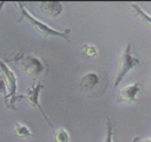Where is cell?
<instances>
[{
	"instance_id": "1",
	"label": "cell",
	"mask_w": 151,
	"mask_h": 142,
	"mask_svg": "<svg viewBox=\"0 0 151 142\" xmlns=\"http://www.w3.org/2000/svg\"><path fill=\"white\" fill-rule=\"evenodd\" d=\"M19 4V10H20V20L22 19H25L35 30L38 33H39L41 35L44 36V37L48 36H58L64 38V39L69 41V36L71 30L69 28H66L64 31H58L57 30H55L53 28H50V26L47 24L44 23L41 21L38 20L35 17L32 16L27 10L25 9V7L23 6V4L22 2H17Z\"/></svg>"
},
{
	"instance_id": "2",
	"label": "cell",
	"mask_w": 151,
	"mask_h": 142,
	"mask_svg": "<svg viewBox=\"0 0 151 142\" xmlns=\"http://www.w3.org/2000/svg\"><path fill=\"white\" fill-rule=\"evenodd\" d=\"M0 76L4 80L7 90V95L4 98L6 106L8 108L16 109L15 102L16 101L17 98H19L16 95L17 78L14 72L1 59H0Z\"/></svg>"
},
{
	"instance_id": "3",
	"label": "cell",
	"mask_w": 151,
	"mask_h": 142,
	"mask_svg": "<svg viewBox=\"0 0 151 142\" xmlns=\"http://www.w3.org/2000/svg\"><path fill=\"white\" fill-rule=\"evenodd\" d=\"M139 62L138 59L131 56V44L128 43L118 62L117 74L114 81V87H117L127 73L131 69L138 66Z\"/></svg>"
},
{
	"instance_id": "4",
	"label": "cell",
	"mask_w": 151,
	"mask_h": 142,
	"mask_svg": "<svg viewBox=\"0 0 151 142\" xmlns=\"http://www.w3.org/2000/svg\"><path fill=\"white\" fill-rule=\"evenodd\" d=\"M43 87H44V85H43L41 82H38L35 84H33L31 87H29V88L27 89L25 95H24V96H18V97L20 98V99H24V100L32 106L38 107V109H40V111L41 112V114H42L43 116L44 117V118H45V119L47 120V122L50 124V125L52 127H54V126L52 125V124L50 122L49 118H47V116L46 115L45 112L43 110V109L41 108V104H40L39 103V93Z\"/></svg>"
},
{
	"instance_id": "5",
	"label": "cell",
	"mask_w": 151,
	"mask_h": 142,
	"mask_svg": "<svg viewBox=\"0 0 151 142\" xmlns=\"http://www.w3.org/2000/svg\"><path fill=\"white\" fill-rule=\"evenodd\" d=\"M21 64L24 72L31 78H38L45 68L39 59L32 56H27L22 59Z\"/></svg>"
},
{
	"instance_id": "6",
	"label": "cell",
	"mask_w": 151,
	"mask_h": 142,
	"mask_svg": "<svg viewBox=\"0 0 151 142\" xmlns=\"http://www.w3.org/2000/svg\"><path fill=\"white\" fill-rule=\"evenodd\" d=\"M140 90L139 84L134 83L119 90L116 96V102H134L137 100V96Z\"/></svg>"
},
{
	"instance_id": "7",
	"label": "cell",
	"mask_w": 151,
	"mask_h": 142,
	"mask_svg": "<svg viewBox=\"0 0 151 142\" xmlns=\"http://www.w3.org/2000/svg\"><path fill=\"white\" fill-rule=\"evenodd\" d=\"M63 8V5L60 1H41L40 3V9L41 12L51 17L59 16Z\"/></svg>"
},
{
	"instance_id": "8",
	"label": "cell",
	"mask_w": 151,
	"mask_h": 142,
	"mask_svg": "<svg viewBox=\"0 0 151 142\" xmlns=\"http://www.w3.org/2000/svg\"><path fill=\"white\" fill-rule=\"evenodd\" d=\"M99 78L95 73L88 72L82 77L80 86L83 90H91L99 83Z\"/></svg>"
},
{
	"instance_id": "9",
	"label": "cell",
	"mask_w": 151,
	"mask_h": 142,
	"mask_svg": "<svg viewBox=\"0 0 151 142\" xmlns=\"http://www.w3.org/2000/svg\"><path fill=\"white\" fill-rule=\"evenodd\" d=\"M13 132L15 136L18 138H29L33 136L31 130L26 125H24L20 123H16Z\"/></svg>"
},
{
	"instance_id": "10",
	"label": "cell",
	"mask_w": 151,
	"mask_h": 142,
	"mask_svg": "<svg viewBox=\"0 0 151 142\" xmlns=\"http://www.w3.org/2000/svg\"><path fill=\"white\" fill-rule=\"evenodd\" d=\"M131 7L134 9V10L135 11V13H137V15H138L147 25L151 28V16H149L148 14L145 13L138 4H134L132 3L131 4Z\"/></svg>"
},
{
	"instance_id": "11",
	"label": "cell",
	"mask_w": 151,
	"mask_h": 142,
	"mask_svg": "<svg viewBox=\"0 0 151 142\" xmlns=\"http://www.w3.org/2000/svg\"><path fill=\"white\" fill-rule=\"evenodd\" d=\"M54 140L55 142H69V135L65 129L60 128L55 132Z\"/></svg>"
},
{
	"instance_id": "12",
	"label": "cell",
	"mask_w": 151,
	"mask_h": 142,
	"mask_svg": "<svg viewBox=\"0 0 151 142\" xmlns=\"http://www.w3.org/2000/svg\"><path fill=\"white\" fill-rule=\"evenodd\" d=\"M81 53L88 58H94L98 53V50L95 46L89 44H83L81 49Z\"/></svg>"
},
{
	"instance_id": "13",
	"label": "cell",
	"mask_w": 151,
	"mask_h": 142,
	"mask_svg": "<svg viewBox=\"0 0 151 142\" xmlns=\"http://www.w3.org/2000/svg\"><path fill=\"white\" fill-rule=\"evenodd\" d=\"M103 142H114L113 141V126H112L111 121L107 116V135Z\"/></svg>"
},
{
	"instance_id": "14",
	"label": "cell",
	"mask_w": 151,
	"mask_h": 142,
	"mask_svg": "<svg viewBox=\"0 0 151 142\" xmlns=\"http://www.w3.org/2000/svg\"><path fill=\"white\" fill-rule=\"evenodd\" d=\"M0 93H3L6 96L7 95V90H6V86L4 82V80L2 79L1 76H0Z\"/></svg>"
},
{
	"instance_id": "15",
	"label": "cell",
	"mask_w": 151,
	"mask_h": 142,
	"mask_svg": "<svg viewBox=\"0 0 151 142\" xmlns=\"http://www.w3.org/2000/svg\"><path fill=\"white\" fill-rule=\"evenodd\" d=\"M138 142H151V139H143V140L139 141Z\"/></svg>"
}]
</instances>
